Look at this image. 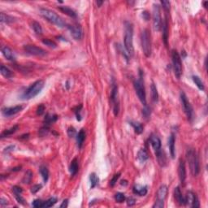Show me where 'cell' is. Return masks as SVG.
Masks as SVG:
<instances>
[{"label":"cell","mask_w":208,"mask_h":208,"mask_svg":"<svg viewBox=\"0 0 208 208\" xmlns=\"http://www.w3.org/2000/svg\"><path fill=\"white\" fill-rule=\"evenodd\" d=\"M32 178H33V173H32L30 171H26V173L24 175V179H23L22 181H23V183H24V184H29L30 181H31Z\"/></svg>","instance_id":"ab89813d"},{"label":"cell","mask_w":208,"mask_h":208,"mask_svg":"<svg viewBox=\"0 0 208 208\" xmlns=\"http://www.w3.org/2000/svg\"><path fill=\"white\" fill-rule=\"evenodd\" d=\"M40 13L46 20H47L49 22L52 23V24H56L57 26L63 28L67 25L65 21L61 18L60 16L57 15V14L53 11L47 9V8H41L40 9Z\"/></svg>","instance_id":"7a4b0ae2"},{"label":"cell","mask_w":208,"mask_h":208,"mask_svg":"<svg viewBox=\"0 0 208 208\" xmlns=\"http://www.w3.org/2000/svg\"><path fill=\"white\" fill-rule=\"evenodd\" d=\"M133 193L135 194L139 195V196H145L147 194V187L140 185V184H136L133 187Z\"/></svg>","instance_id":"cb8c5ba5"},{"label":"cell","mask_w":208,"mask_h":208,"mask_svg":"<svg viewBox=\"0 0 208 208\" xmlns=\"http://www.w3.org/2000/svg\"><path fill=\"white\" fill-rule=\"evenodd\" d=\"M18 129H19L18 125H15V126L11 127V129H6V130H4V131L1 133V138L10 137L11 135H12L13 133H15L18 130Z\"/></svg>","instance_id":"4316f807"},{"label":"cell","mask_w":208,"mask_h":208,"mask_svg":"<svg viewBox=\"0 0 208 208\" xmlns=\"http://www.w3.org/2000/svg\"><path fill=\"white\" fill-rule=\"evenodd\" d=\"M184 205L188 206L190 207H199L200 204L198 202V198L197 197V195L195 194L194 193H193L192 191H189L187 193V195L184 198Z\"/></svg>","instance_id":"7c38bea8"},{"label":"cell","mask_w":208,"mask_h":208,"mask_svg":"<svg viewBox=\"0 0 208 208\" xmlns=\"http://www.w3.org/2000/svg\"><path fill=\"white\" fill-rule=\"evenodd\" d=\"M153 27L155 31H159L162 28L160 7L158 4H153Z\"/></svg>","instance_id":"ba28073f"},{"label":"cell","mask_w":208,"mask_h":208,"mask_svg":"<svg viewBox=\"0 0 208 208\" xmlns=\"http://www.w3.org/2000/svg\"><path fill=\"white\" fill-rule=\"evenodd\" d=\"M193 81L195 83V85H197L198 89L200 90H205V86H204V83L202 80L200 79V77L198 76H193Z\"/></svg>","instance_id":"836d02e7"},{"label":"cell","mask_w":208,"mask_h":208,"mask_svg":"<svg viewBox=\"0 0 208 208\" xmlns=\"http://www.w3.org/2000/svg\"><path fill=\"white\" fill-rule=\"evenodd\" d=\"M111 102L112 103V107H113L114 115L117 116L119 114V111H120V104H119L118 101V87L115 83L112 85V88H111Z\"/></svg>","instance_id":"9c48e42d"},{"label":"cell","mask_w":208,"mask_h":208,"mask_svg":"<svg viewBox=\"0 0 208 208\" xmlns=\"http://www.w3.org/2000/svg\"><path fill=\"white\" fill-rule=\"evenodd\" d=\"M0 72H1V74H2L4 77H6V78H11V77L13 76V72L11 71L8 68L4 66V65H2V66H1V68H0Z\"/></svg>","instance_id":"f1b7e54d"},{"label":"cell","mask_w":208,"mask_h":208,"mask_svg":"<svg viewBox=\"0 0 208 208\" xmlns=\"http://www.w3.org/2000/svg\"><path fill=\"white\" fill-rule=\"evenodd\" d=\"M14 148H15V146H8V147L5 148V150H4V153L10 152V151H11V150H13Z\"/></svg>","instance_id":"9f6ffc18"},{"label":"cell","mask_w":208,"mask_h":208,"mask_svg":"<svg viewBox=\"0 0 208 208\" xmlns=\"http://www.w3.org/2000/svg\"><path fill=\"white\" fill-rule=\"evenodd\" d=\"M45 106L43 105V104H40L38 107H37V116H42V114L44 113V111H45Z\"/></svg>","instance_id":"f6af8a7d"},{"label":"cell","mask_w":208,"mask_h":208,"mask_svg":"<svg viewBox=\"0 0 208 208\" xmlns=\"http://www.w3.org/2000/svg\"><path fill=\"white\" fill-rule=\"evenodd\" d=\"M163 28V42L165 43V45H168V17L166 16L165 21L163 23L162 25Z\"/></svg>","instance_id":"603a6c76"},{"label":"cell","mask_w":208,"mask_h":208,"mask_svg":"<svg viewBox=\"0 0 208 208\" xmlns=\"http://www.w3.org/2000/svg\"><path fill=\"white\" fill-rule=\"evenodd\" d=\"M56 202H57V198H55V197H52V198H49L48 200H46V202L43 203L42 207H44V208L50 207V206H52L55 205V204L56 203Z\"/></svg>","instance_id":"74e56055"},{"label":"cell","mask_w":208,"mask_h":208,"mask_svg":"<svg viewBox=\"0 0 208 208\" xmlns=\"http://www.w3.org/2000/svg\"><path fill=\"white\" fill-rule=\"evenodd\" d=\"M181 101L182 107H183L184 113L187 116L188 120H190L193 116V108L191 104H190V101L188 100L187 97H186V95L184 92L181 93Z\"/></svg>","instance_id":"30bf717a"},{"label":"cell","mask_w":208,"mask_h":208,"mask_svg":"<svg viewBox=\"0 0 208 208\" xmlns=\"http://www.w3.org/2000/svg\"><path fill=\"white\" fill-rule=\"evenodd\" d=\"M186 158H187L191 173L194 177H197L200 171V165H199V160L197 153L194 149H190L188 150L186 154Z\"/></svg>","instance_id":"3957f363"},{"label":"cell","mask_w":208,"mask_h":208,"mask_svg":"<svg viewBox=\"0 0 208 208\" xmlns=\"http://www.w3.org/2000/svg\"><path fill=\"white\" fill-rule=\"evenodd\" d=\"M43 203H44V202H42V201L40 200V199H36V200H34V202H33V204H32V205H33L34 207H36V208L42 207Z\"/></svg>","instance_id":"ee69618b"},{"label":"cell","mask_w":208,"mask_h":208,"mask_svg":"<svg viewBox=\"0 0 208 208\" xmlns=\"http://www.w3.org/2000/svg\"><path fill=\"white\" fill-rule=\"evenodd\" d=\"M164 206V201H161L156 199L155 203L153 205L154 208H163Z\"/></svg>","instance_id":"7dc6e473"},{"label":"cell","mask_w":208,"mask_h":208,"mask_svg":"<svg viewBox=\"0 0 208 208\" xmlns=\"http://www.w3.org/2000/svg\"><path fill=\"white\" fill-rule=\"evenodd\" d=\"M120 173H116L114 175L113 177H112V179H111V181H110L111 186H114V185L116 184V183L117 182L118 179L120 178Z\"/></svg>","instance_id":"bcb514c9"},{"label":"cell","mask_w":208,"mask_h":208,"mask_svg":"<svg viewBox=\"0 0 208 208\" xmlns=\"http://www.w3.org/2000/svg\"><path fill=\"white\" fill-rule=\"evenodd\" d=\"M23 108H24V107L22 105L15 106V107H6L3 108L2 113L6 117H10V116H15L16 114L19 113L20 111L23 110Z\"/></svg>","instance_id":"4fadbf2b"},{"label":"cell","mask_w":208,"mask_h":208,"mask_svg":"<svg viewBox=\"0 0 208 208\" xmlns=\"http://www.w3.org/2000/svg\"><path fill=\"white\" fill-rule=\"evenodd\" d=\"M142 17H143V19H144L145 21H148V20L150 19V14H149L148 11H145L142 12Z\"/></svg>","instance_id":"11a10c76"},{"label":"cell","mask_w":208,"mask_h":208,"mask_svg":"<svg viewBox=\"0 0 208 208\" xmlns=\"http://www.w3.org/2000/svg\"><path fill=\"white\" fill-rule=\"evenodd\" d=\"M161 4L163 5V9L165 10L166 12H168L170 10V2L169 1H161Z\"/></svg>","instance_id":"7bdbcfd3"},{"label":"cell","mask_w":208,"mask_h":208,"mask_svg":"<svg viewBox=\"0 0 208 208\" xmlns=\"http://www.w3.org/2000/svg\"><path fill=\"white\" fill-rule=\"evenodd\" d=\"M85 139V131L84 129H82L76 135V142H77V146L79 149L82 147Z\"/></svg>","instance_id":"d4e9b609"},{"label":"cell","mask_w":208,"mask_h":208,"mask_svg":"<svg viewBox=\"0 0 208 208\" xmlns=\"http://www.w3.org/2000/svg\"><path fill=\"white\" fill-rule=\"evenodd\" d=\"M155 155L158 160V164L161 167H165L167 165V157L165 153L162 149H160L158 151H155Z\"/></svg>","instance_id":"2e32d148"},{"label":"cell","mask_w":208,"mask_h":208,"mask_svg":"<svg viewBox=\"0 0 208 208\" xmlns=\"http://www.w3.org/2000/svg\"><path fill=\"white\" fill-rule=\"evenodd\" d=\"M8 203V200H6V199H4L3 198H2L1 199H0V204H1V206L7 205Z\"/></svg>","instance_id":"680465c9"},{"label":"cell","mask_w":208,"mask_h":208,"mask_svg":"<svg viewBox=\"0 0 208 208\" xmlns=\"http://www.w3.org/2000/svg\"><path fill=\"white\" fill-rule=\"evenodd\" d=\"M133 86H134L135 91H136V94L139 100L142 102L143 105L146 106V95L145 86H144V83L142 80V72H140V79L135 80L133 82Z\"/></svg>","instance_id":"8992f818"},{"label":"cell","mask_w":208,"mask_h":208,"mask_svg":"<svg viewBox=\"0 0 208 208\" xmlns=\"http://www.w3.org/2000/svg\"><path fill=\"white\" fill-rule=\"evenodd\" d=\"M40 173L42 175V178H43V181L44 182H46L48 181V178H49V171H48L47 168L44 165H42L40 167Z\"/></svg>","instance_id":"d6a6232c"},{"label":"cell","mask_w":208,"mask_h":208,"mask_svg":"<svg viewBox=\"0 0 208 208\" xmlns=\"http://www.w3.org/2000/svg\"><path fill=\"white\" fill-rule=\"evenodd\" d=\"M149 158L148 153L146 149H141L137 153V159L141 162V163H144L146 160H147Z\"/></svg>","instance_id":"83f0119b"},{"label":"cell","mask_w":208,"mask_h":208,"mask_svg":"<svg viewBox=\"0 0 208 208\" xmlns=\"http://www.w3.org/2000/svg\"><path fill=\"white\" fill-rule=\"evenodd\" d=\"M76 133V129H74L73 127H69V129H68V135H69L70 137H75Z\"/></svg>","instance_id":"f907efd6"},{"label":"cell","mask_w":208,"mask_h":208,"mask_svg":"<svg viewBox=\"0 0 208 208\" xmlns=\"http://www.w3.org/2000/svg\"><path fill=\"white\" fill-rule=\"evenodd\" d=\"M31 28L34 31L36 34H42V28L41 26V24L37 22V21H32L31 22Z\"/></svg>","instance_id":"4dcf8cb0"},{"label":"cell","mask_w":208,"mask_h":208,"mask_svg":"<svg viewBox=\"0 0 208 208\" xmlns=\"http://www.w3.org/2000/svg\"><path fill=\"white\" fill-rule=\"evenodd\" d=\"M90 187L91 189L94 188L98 184V181H99V179L98 177L95 173H91L90 176Z\"/></svg>","instance_id":"d590c367"},{"label":"cell","mask_w":208,"mask_h":208,"mask_svg":"<svg viewBox=\"0 0 208 208\" xmlns=\"http://www.w3.org/2000/svg\"><path fill=\"white\" fill-rule=\"evenodd\" d=\"M58 119V116L56 115H50V114H47L46 116L45 119H44V122H45V124L46 126H49L50 124H53Z\"/></svg>","instance_id":"f546056e"},{"label":"cell","mask_w":208,"mask_h":208,"mask_svg":"<svg viewBox=\"0 0 208 208\" xmlns=\"http://www.w3.org/2000/svg\"><path fill=\"white\" fill-rule=\"evenodd\" d=\"M135 203H136V200H135L133 198H132V197H131V198H128V200H127V204H128V206H130L134 205Z\"/></svg>","instance_id":"db71d44e"},{"label":"cell","mask_w":208,"mask_h":208,"mask_svg":"<svg viewBox=\"0 0 208 208\" xmlns=\"http://www.w3.org/2000/svg\"><path fill=\"white\" fill-rule=\"evenodd\" d=\"M206 3H207V2H204V3H203V4H204V7H205V8H206Z\"/></svg>","instance_id":"6125c7cd"},{"label":"cell","mask_w":208,"mask_h":208,"mask_svg":"<svg viewBox=\"0 0 208 208\" xmlns=\"http://www.w3.org/2000/svg\"><path fill=\"white\" fill-rule=\"evenodd\" d=\"M78 169H79L78 160H77V158H75L72 160L70 167H69V171H70V173H71L72 176H75V175L77 173Z\"/></svg>","instance_id":"484cf974"},{"label":"cell","mask_w":208,"mask_h":208,"mask_svg":"<svg viewBox=\"0 0 208 208\" xmlns=\"http://www.w3.org/2000/svg\"><path fill=\"white\" fill-rule=\"evenodd\" d=\"M115 199L117 203H121L123 202H124L125 200V196H124V194L122 193H117L116 195H115Z\"/></svg>","instance_id":"60d3db41"},{"label":"cell","mask_w":208,"mask_h":208,"mask_svg":"<svg viewBox=\"0 0 208 208\" xmlns=\"http://www.w3.org/2000/svg\"><path fill=\"white\" fill-rule=\"evenodd\" d=\"M42 43H43V44H45L46 46H49V47L53 48V49H55V48L57 47V44H56V42H54V41H52V40L43 39L42 40Z\"/></svg>","instance_id":"f35d334b"},{"label":"cell","mask_w":208,"mask_h":208,"mask_svg":"<svg viewBox=\"0 0 208 208\" xmlns=\"http://www.w3.org/2000/svg\"><path fill=\"white\" fill-rule=\"evenodd\" d=\"M12 192H13L14 194H21L22 192H23V190L19 186H13L12 187Z\"/></svg>","instance_id":"f5cc1de1"},{"label":"cell","mask_w":208,"mask_h":208,"mask_svg":"<svg viewBox=\"0 0 208 208\" xmlns=\"http://www.w3.org/2000/svg\"><path fill=\"white\" fill-rule=\"evenodd\" d=\"M171 59H172V67L175 76L177 79H180L182 75L181 59L177 50H171Z\"/></svg>","instance_id":"52a82bcc"},{"label":"cell","mask_w":208,"mask_h":208,"mask_svg":"<svg viewBox=\"0 0 208 208\" xmlns=\"http://www.w3.org/2000/svg\"><path fill=\"white\" fill-rule=\"evenodd\" d=\"M41 189H42V184H35V185H34V186L31 188V193H33V194H36V193L38 192Z\"/></svg>","instance_id":"816d5d0a"},{"label":"cell","mask_w":208,"mask_h":208,"mask_svg":"<svg viewBox=\"0 0 208 208\" xmlns=\"http://www.w3.org/2000/svg\"><path fill=\"white\" fill-rule=\"evenodd\" d=\"M14 21V18L12 16L6 15L3 12L1 13V22L2 23H6V24H9V23H12Z\"/></svg>","instance_id":"8d00e7d4"},{"label":"cell","mask_w":208,"mask_h":208,"mask_svg":"<svg viewBox=\"0 0 208 208\" xmlns=\"http://www.w3.org/2000/svg\"><path fill=\"white\" fill-rule=\"evenodd\" d=\"M174 198L179 205H184V198L183 197L181 189L179 187H176L174 190Z\"/></svg>","instance_id":"ffe728a7"},{"label":"cell","mask_w":208,"mask_h":208,"mask_svg":"<svg viewBox=\"0 0 208 208\" xmlns=\"http://www.w3.org/2000/svg\"><path fill=\"white\" fill-rule=\"evenodd\" d=\"M69 29L74 39H82V37H83V32H82V27L80 26V25H78V24L70 25V26H69Z\"/></svg>","instance_id":"9a60e30c"},{"label":"cell","mask_w":208,"mask_h":208,"mask_svg":"<svg viewBox=\"0 0 208 208\" xmlns=\"http://www.w3.org/2000/svg\"><path fill=\"white\" fill-rule=\"evenodd\" d=\"M14 195H15V198H16V201H17L19 203H21V204H22V205H24V202H25V200H24V198L22 197V195L21 194H14Z\"/></svg>","instance_id":"681fc988"},{"label":"cell","mask_w":208,"mask_h":208,"mask_svg":"<svg viewBox=\"0 0 208 208\" xmlns=\"http://www.w3.org/2000/svg\"><path fill=\"white\" fill-rule=\"evenodd\" d=\"M24 51L31 56H45L47 54V51L43 50L42 48L36 46L34 45H25L24 46Z\"/></svg>","instance_id":"8fae6325"},{"label":"cell","mask_w":208,"mask_h":208,"mask_svg":"<svg viewBox=\"0 0 208 208\" xmlns=\"http://www.w3.org/2000/svg\"><path fill=\"white\" fill-rule=\"evenodd\" d=\"M175 142H176V137L173 133H171V136L169 137L168 141V146L170 150V154H171V158H175L176 155V149H175Z\"/></svg>","instance_id":"44dd1931"},{"label":"cell","mask_w":208,"mask_h":208,"mask_svg":"<svg viewBox=\"0 0 208 208\" xmlns=\"http://www.w3.org/2000/svg\"><path fill=\"white\" fill-rule=\"evenodd\" d=\"M103 3V1H97V5H98V7H100L102 4Z\"/></svg>","instance_id":"94428289"},{"label":"cell","mask_w":208,"mask_h":208,"mask_svg":"<svg viewBox=\"0 0 208 208\" xmlns=\"http://www.w3.org/2000/svg\"><path fill=\"white\" fill-rule=\"evenodd\" d=\"M21 168V167H17V168H14L11 169V171H20Z\"/></svg>","instance_id":"91938a15"},{"label":"cell","mask_w":208,"mask_h":208,"mask_svg":"<svg viewBox=\"0 0 208 208\" xmlns=\"http://www.w3.org/2000/svg\"><path fill=\"white\" fill-rule=\"evenodd\" d=\"M167 194H168V187H167V185H165V184H163V185H161L159 189L158 190V192H157V199L158 200L164 201L167 197Z\"/></svg>","instance_id":"7402d4cb"},{"label":"cell","mask_w":208,"mask_h":208,"mask_svg":"<svg viewBox=\"0 0 208 208\" xmlns=\"http://www.w3.org/2000/svg\"><path fill=\"white\" fill-rule=\"evenodd\" d=\"M150 93H151V98L154 102H158V90L156 88L155 85L152 83L150 85Z\"/></svg>","instance_id":"1f68e13d"},{"label":"cell","mask_w":208,"mask_h":208,"mask_svg":"<svg viewBox=\"0 0 208 208\" xmlns=\"http://www.w3.org/2000/svg\"><path fill=\"white\" fill-rule=\"evenodd\" d=\"M141 44H142V51L146 57L151 56V35L149 29H146L142 31L141 34Z\"/></svg>","instance_id":"5b68a950"},{"label":"cell","mask_w":208,"mask_h":208,"mask_svg":"<svg viewBox=\"0 0 208 208\" xmlns=\"http://www.w3.org/2000/svg\"><path fill=\"white\" fill-rule=\"evenodd\" d=\"M178 176L179 179L182 185L185 184V180H186V169H185V163L183 159H180L179 165H178Z\"/></svg>","instance_id":"5bb4252c"},{"label":"cell","mask_w":208,"mask_h":208,"mask_svg":"<svg viewBox=\"0 0 208 208\" xmlns=\"http://www.w3.org/2000/svg\"><path fill=\"white\" fill-rule=\"evenodd\" d=\"M48 132H49V128H48V126H44L43 128H42V129H40L39 130V134L42 136V137H43V136H45V135H46L48 133Z\"/></svg>","instance_id":"c3c4849f"},{"label":"cell","mask_w":208,"mask_h":208,"mask_svg":"<svg viewBox=\"0 0 208 208\" xmlns=\"http://www.w3.org/2000/svg\"><path fill=\"white\" fill-rule=\"evenodd\" d=\"M150 112H151L150 111V108L147 105H146L145 107L142 109V115L144 116V118H149L150 116Z\"/></svg>","instance_id":"b9f144b4"},{"label":"cell","mask_w":208,"mask_h":208,"mask_svg":"<svg viewBox=\"0 0 208 208\" xmlns=\"http://www.w3.org/2000/svg\"><path fill=\"white\" fill-rule=\"evenodd\" d=\"M150 142L151 146H152L153 149L155 150V151H158L160 149H162V147H161L160 139L156 135H151V137L150 138Z\"/></svg>","instance_id":"ac0fdd59"},{"label":"cell","mask_w":208,"mask_h":208,"mask_svg":"<svg viewBox=\"0 0 208 208\" xmlns=\"http://www.w3.org/2000/svg\"><path fill=\"white\" fill-rule=\"evenodd\" d=\"M130 124L132 125L133 128L134 129L135 133H137V134H141L143 132V126H142V124H140L138 122L131 121L130 122Z\"/></svg>","instance_id":"e575fe53"},{"label":"cell","mask_w":208,"mask_h":208,"mask_svg":"<svg viewBox=\"0 0 208 208\" xmlns=\"http://www.w3.org/2000/svg\"><path fill=\"white\" fill-rule=\"evenodd\" d=\"M68 204H69V200H68V199H65V200H63V203L60 205V207H67V206H68Z\"/></svg>","instance_id":"6f0895ef"},{"label":"cell","mask_w":208,"mask_h":208,"mask_svg":"<svg viewBox=\"0 0 208 208\" xmlns=\"http://www.w3.org/2000/svg\"><path fill=\"white\" fill-rule=\"evenodd\" d=\"M2 53H3L4 57H5L8 60L15 61V59H16V56L14 55L13 51L11 50V49L10 47H8L7 46H3V47L2 48Z\"/></svg>","instance_id":"e0dca14e"},{"label":"cell","mask_w":208,"mask_h":208,"mask_svg":"<svg viewBox=\"0 0 208 208\" xmlns=\"http://www.w3.org/2000/svg\"><path fill=\"white\" fill-rule=\"evenodd\" d=\"M58 9L59 11H61L63 13L66 14L67 16H70L72 18H76L77 17L76 11L73 9H72L71 8L68 7V6H59Z\"/></svg>","instance_id":"d6986e66"},{"label":"cell","mask_w":208,"mask_h":208,"mask_svg":"<svg viewBox=\"0 0 208 208\" xmlns=\"http://www.w3.org/2000/svg\"><path fill=\"white\" fill-rule=\"evenodd\" d=\"M44 85H45V82L43 80H38L37 82H35L24 93V94L22 96L23 99L29 100V99H32V98L36 97L42 91L43 87H44Z\"/></svg>","instance_id":"277c9868"},{"label":"cell","mask_w":208,"mask_h":208,"mask_svg":"<svg viewBox=\"0 0 208 208\" xmlns=\"http://www.w3.org/2000/svg\"><path fill=\"white\" fill-rule=\"evenodd\" d=\"M124 48L127 54L129 56H133L134 53V47H133V26L130 22H124Z\"/></svg>","instance_id":"6da1fadb"}]
</instances>
